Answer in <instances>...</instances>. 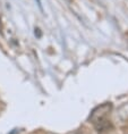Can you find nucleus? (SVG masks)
Instances as JSON below:
<instances>
[{"label":"nucleus","mask_w":128,"mask_h":134,"mask_svg":"<svg viewBox=\"0 0 128 134\" xmlns=\"http://www.w3.org/2000/svg\"><path fill=\"white\" fill-rule=\"evenodd\" d=\"M111 109H112V105L110 102H106L92 110L89 119L97 132H106V131H109V129H111L112 125H111L110 120L108 119Z\"/></svg>","instance_id":"obj_1"},{"label":"nucleus","mask_w":128,"mask_h":134,"mask_svg":"<svg viewBox=\"0 0 128 134\" xmlns=\"http://www.w3.org/2000/svg\"><path fill=\"white\" fill-rule=\"evenodd\" d=\"M114 120L118 123H125L128 120V102L121 105L114 114Z\"/></svg>","instance_id":"obj_2"}]
</instances>
